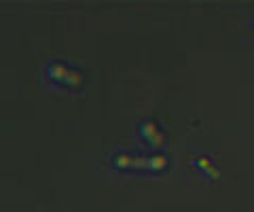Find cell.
<instances>
[{
	"label": "cell",
	"instance_id": "obj_2",
	"mask_svg": "<svg viewBox=\"0 0 254 212\" xmlns=\"http://www.w3.org/2000/svg\"><path fill=\"white\" fill-rule=\"evenodd\" d=\"M45 72L53 83L68 85V87H76V85L83 83L81 70H78L76 66H72V64H68V62H64V60H51L49 64H47Z\"/></svg>",
	"mask_w": 254,
	"mask_h": 212
},
{
	"label": "cell",
	"instance_id": "obj_3",
	"mask_svg": "<svg viewBox=\"0 0 254 212\" xmlns=\"http://www.w3.org/2000/svg\"><path fill=\"white\" fill-rule=\"evenodd\" d=\"M140 132H142V136H144L148 142H161L163 140V132L159 130V125L155 123V121H144L140 125Z\"/></svg>",
	"mask_w": 254,
	"mask_h": 212
},
{
	"label": "cell",
	"instance_id": "obj_4",
	"mask_svg": "<svg viewBox=\"0 0 254 212\" xmlns=\"http://www.w3.org/2000/svg\"><path fill=\"white\" fill-rule=\"evenodd\" d=\"M250 23H252V26H254V17H252V19H250Z\"/></svg>",
	"mask_w": 254,
	"mask_h": 212
},
{
	"label": "cell",
	"instance_id": "obj_1",
	"mask_svg": "<svg viewBox=\"0 0 254 212\" xmlns=\"http://www.w3.org/2000/svg\"><path fill=\"white\" fill-rule=\"evenodd\" d=\"M117 168L127 170H159L165 166V157L159 153H140V151H119L113 157Z\"/></svg>",
	"mask_w": 254,
	"mask_h": 212
}]
</instances>
